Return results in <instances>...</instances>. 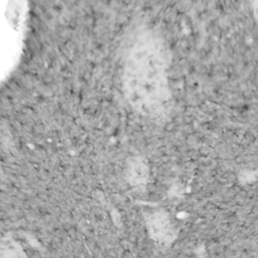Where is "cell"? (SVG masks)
Instances as JSON below:
<instances>
[{
  "instance_id": "obj_1",
  "label": "cell",
  "mask_w": 258,
  "mask_h": 258,
  "mask_svg": "<svg viewBox=\"0 0 258 258\" xmlns=\"http://www.w3.org/2000/svg\"><path fill=\"white\" fill-rule=\"evenodd\" d=\"M124 91L131 106L146 116L159 117L169 110L168 55L161 38L141 34L132 45L124 66Z\"/></svg>"
},
{
  "instance_id": "obj_2",
  "label": "cell",
  "mask_w": 258,
  "mask_h": 258,
  "mask_svg": "<svg viewBox=\"0 0 258 258\" xmlns=\"http://www.w3.org/2000/svg\"><path fill=\"white\" fill-rule=\"evenodd\" d=\"M150 236L157 242L169 243L174 238V229L169 216L161 211L153 212L146 219Z\"/></svg>"
},
{
  "instance_id": "obj_3",
  "label": "cell",
  "mask_w": 258,
  "mask_h": 258,
  "mask_svg": "<svg viewBox=\"0 0 258 258\" xmlns=\"http://www.w3.org/2000/svg\"><path fill=\"white\" fill-rule=\"evenodd\" d=\"M126 176L129 183L133 186H140L146 183L148 178V167L139 157L131 158L127 163Z\"/></svg>"
},
{
  "instance_id": "obj_4",
  "label": "cell",
  "mask_w": 258,
  "mask_h": 258,
  "mask_svg": "<svg viewBox=\"0 0 258 258\" xmlns=\"http://www.w3.org/2000/svg\"><path fill=\"white\" fill-rule=\"evenodd\" d=\"M1 258H25V255L17 244L7 240L2 245Z\"/></svg>"
},
{
  "instance_id": "obj_5",
  "label": "cell",
  "mask_w": 258,
  "mask_h": 258,
  "mask_svg": "<svg viewBox=\"0 0 258 258\" xmlns=\"http://www.w3.org/2000/svg\"><path fill=\"white\" fill-rule=\"evenodd\" d=\"M253 13H254V17L258 23V1L253 3Z\"/></svg>"
}]
</instances>
